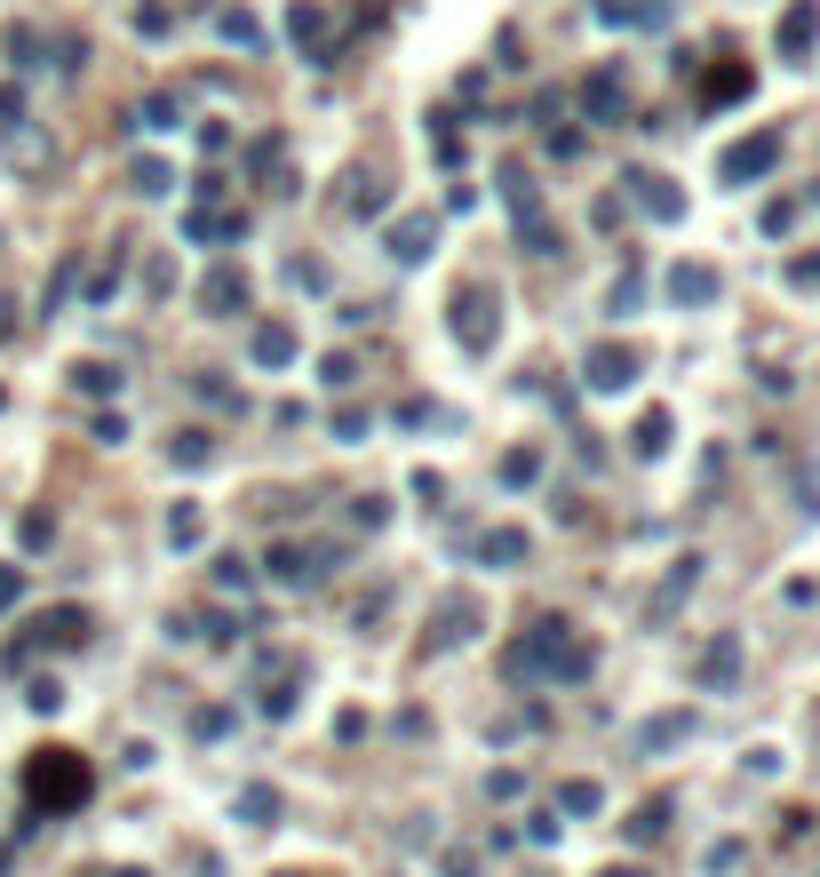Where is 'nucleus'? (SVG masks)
<instances>
[{
    "mask_svg": "<svg viewBox=\"0 0 820 877\" xmlns=\"http://www.w3.org/2000/svg\"><path fill=\"white\" fill-rule=\"evenodd\" d=\"M502 670L510 679H550V686H582L590 670H598V647L590 638H573L566 622H534L518 647L502 654Z\"/></svg>",
    "mask_w": 820,
    "mask_h": 877,
    "instance_id": "f257e3e1",
    "label": "nucleus"
},
{
    "mask_svg": "<svg viewBox=\"0 0 820 877\" xmlns=\"http://www.w3.org/2000/svg\"><path fill=\"white\" fill-rule=\"evenodd\" d=\"M24 798H32V814H73V805L88 798V766H80L73 750H32Z\"/></svg>",
    "mask_w": 820,
    "mask_h": 877,
    "instance_id": "f03ea898",
    "label": "nucleus"
},
{
    "mask_svg": "<svg viewBox=\"0 0 820 877\" xmlns=\"http://www.w3.org/2000/svg\"><path fill=\"white\" fill-rule=\"evenodd\" d=\"M494 335H502V295L455 288V344L462 351H494Z\"/></svg>",
    "mask_w": 820,
    "mask_h": 877,
    "instance_id": "7ed1b4c3",
    "label": "nucleus"
},
{
    "mask_svg": "<svg viewBox=\"0 0 820 877\" xmlns=\"http://www.w3.org/2000/svg\"><path fill=\"white\" fill-rule=\"evenodd\" d=\"M780 152H789V137H780V128H757V137H741L725 160H717V176H725V184H757V176L780 167Z\"/></svg>",
    "mask_w": 820,
    "mask_h": 877,
    "instance_id": "20e7f679",
    "label": "nucleus"
},
{
    "mask_svg": "<svg viewBox=\"0 0 820 877\" xmlns=\"http://www.w3.org/2000/svg\"><path fill=\"white\" fill-rule=\"evenodd\" d=\"M335 559H343L335 543H295V534H287V543H271V575L303 591V583H327V575H335Z\"/></svg>",
    "mask_w": 820,
    "mask_h": 877,
    "instance_id": "39448f33",
    "label": "nucleus"
},
{
    "mask_svg": "<svg viewBox=\"0 0 820 877\" xmlns=\"http://www.w3.org/2000/svg\"><path fill=\"white\" fill-rule=\"evenodd\" d=\"M582 120H598V128H622L630 120V80L613 73V64H598V73L582 80Z\"/></svg>",
    "mask_w": 820,
    "mask_h": 877,
    "instance_id": "423d86ee",
    "label": "nucleus"
},
{
    "mask_svg": "<svg viewBox=\"0 0 820 877\" xmlns=\"http://www.w3.org/2000/svg\"><path fill=\"white\" fill-rule=\"evenodd\" d=\"M622 184H630V199H637V208L654 216V224H677V216H686V192H677L669 176H654V167H630Z\"/></svg>",
    "mask_w": 820,
    "mask_h": 877,
    "instance_id": "0eeeda50",
    "label": "nucleus"
},
{
    "mask_svg": "<svg viewBox=\"0 0 820 877\" xmlns=\"http://www.w3.org/2000/svg\"><path fill=\"white\" fill-rule=\"evenodd\" d=\"M582 383H590V391H630V383H637V351H630V344H598V351L582 359Z\"/></svg>",
    "mask_w": 820,
    "mask_h": 877,
    "instance_id": "6e6552de",
    "label": "nucleus"
},
{
    "mask_svg": "<svg viewBox=\"0 0 820 877\" xmlns=\"http://www.w3.org/2000/svg\"><path fill=\"white\" fill-rule=\"evenodd\" d=\"M478 638V598L455 591V598H438V615H430V647H470Z\"/></svg>",
    "mask_w": 820,
    "mask_h": 877,
    "instance_id": "1a4fd4ad",
    "label": "nucleus"
},
{
    "mask_svg": "<svg viewBox=\"0 0 820 877\" xmlns=\"http://www.w3.org/2000/svg\"><path fill=\"white\" fill-rule=\"evenodd\" d=\"M199 303H208V320H239L248 312V272H239V263H216V272L199 280Z\"/></svg>",
    "mask_w": 820,
    "mask_h": 877,
    "instance_id": "9d476101",
    "label": "nucleus"
},
{
    "mask_svg": "<svg viewBox=\"0 0 820 877\" xmlns=\"http://www.w3.org/2000/svg\"><path fill=\"white\" fill-rule=\"evenodd\" d=\"M287 41L311 56V64H335V41H327V9H319V0H295V9H287Z\"/></svg>",
    "mask_w": 820,
    "mask_h": 877,
    "instance_id": "9b49d317",
    "label": "nucleus"
},
{
    "mask_svg": "<svg viewBox=\"0 0 820 877\" xmlns=\"http://www.w3.org/2000/svg\"><path fill=\"white\" fill-rule=\"evenodd\" d=\"M812 48H820V0H789V17H780V56L812 64Z\"/></svg>",
    "mask_w": 820,
    "mask_h": 877,
    "instance_id": "f8f14e48",
    "label": "nucleus"
},
{
    "mask_svg": "<svg viewBox=\"0 0 820 877\" xmlns=\"http://www.w3.org/2000/svg\"><path fill=\"white\" fill-rule=\"evenodd\" d=\"M295 351H303V335H295L287 320H255V327H248V359H255V367H287Z\"/></svg>",
    "mask_w": 820,
    "mask_h": 877,
    "instance_id": "ddd939ff",
    "label": "nucleus"
},
{
    "mask_svg": "<svg viewBox=\"0 0 820 877\" xmlns=\"http://www.w3.org/2000/svg\"><path fill=\"white\" fill-rule=\"evenodd\" d=\"M717 295H725L717 263H677V272H669V303H677V312H686V303L701 312V303H717Z\"/></svg>",
    "mask_w": 820,
    "mask_h": 877,
    "instance_id": "4468645a",
    "label": "nucleus"
},
{
    "mask_svg": "<svg viewBox=\"0 0 820 877\" xmlns=\"http://www.w3.org/2000/svg\"><path fill=\"white\" fill-rule=\"evenodd\" d=\"M248 231V216H231V208H184V240H199V248H216V240H239Z\"/></svg>",
    "mask_w": 820,
    "mask_h": 877,
    "instance_id": "2eb2a0df",
    "label": "nucleus"
},
{
    "mask_svg": "<svg viewBox=\"0 0 820 877\" xmlns=\"http://www.w3.org/2000/svg\"><path fill=\"white\" fill-rule=\"evenodd\" d=\"M80 638H88V615H80V606H56V615L32 622L24 647H80Z\"/></svg>",
    "mask_w": 820,
    "mask_h": 877,
    "instance_id": "dca6fc26",
    "label": "nucleus"
},
{
    "mask_svg": "<svg viewBox=\"0 0 820 877\" xmlns=\"http://www.w3.org/2000/svg\"><path fill=\"white\" fill-rule=\"evenodd\" d=\"M733 679H741V638L725 630V638H709V654H701V686H709V694H725Z\"/></svg>",
    "mask_w": 820,
    "mask_h": 877,
    "instance_id": "f3484780",
    "label": "nucleus"
},
{
    "mask_svg": "<svg viewBox=\"0 0 820 877\" xmlns=\"http://www.w3.org/2000/svg\"><path fill=\"white\" fill-rule=\"evenodd\" d=\"M430 248H438V224H430V216H398V224H391V256H398V263H423Z\"/></svg>",
    "mask_w": 820,
    "mask_h": 877,
    "instance_id": "a211bd4d",
    "label": "nucleus"
},
{
    "mask_svg": "<svg viewBox=\"0 0 820 877\" xmlns=\"http://www.w3.org/2000/svg\"><path fill=\"white\" fill-rule=\"evenodd\" d=\"M216 41L239 48V56H263V24H255L248 9H216Z\"/></svg>",
    "mask_w": 820,
    "mask_h": 877,
    "instance_id": "6ab92c4d",
    "label": "nucleus"
},
{
    "mask_svg": "<svg viewBox=\"0 0 820 877\" xmlns=\"http://www.w3.org/2000/svg\"><path fill=\"white\" fill-rule=\"evenodd\" d=\"M128 120H135V128H152V137H167V128H184V96H167V88H160V96H144V105H135Z\"/></svg>",
    "mask_w": 820,
    "mask_h": 877,
    "instance_id": "aec40b11",
    "label": "nucleus"
},
{
    "mask_svg": "<svg viewBox=\"0 0 820 877\" xmlns=\"http://www.w3.org/2000/svg\"><path fill=\"white\" fill-rule=\"evenodd\" d=\"M0 160H9V167H48V137H32V128L17 120L9 137H0Z\"/></svg>",
    "mask_w": 820,
    "mask_h": 877,
    "instance_id": "412c9836",
    "label": "nucleus"
},
{
    "mask_svg": "<svg viewBox=\"0 0 820 877\" xmlns=\"http://www.w3.org/2000/svg\"><path fill=\"white\" fill-rule=\"evenodd\" d=\"M239 814H248V830H271V822H280V790L248 782V790H239Z\"/></svg>",
    "mask_w": 820,
    "mask_h": 877,
    "instance_id": "4be33fe9",
    "label": "nucleus"
},
{
    "mask_svg": "<svg viewBox=\"0 0 820 877\" xmlns=\"http://www.w3.org/2000/svg\"><path fill=\"white\" fill-rule=\"evenodd\" d=\"M73 383H80L88 399H120V367H112V359H80Z\"/></svg>",
    "mask_w": 820,
    "mask_h": 877,
    "instance_id": "5701e85b",
    "label": "nucleus"
},
{
    "mask_svg": "<svg viewBox=\"0 0 820 877\" xmlns=\"http://www.w3.org/2000/svg\"><path fill=\"white\" fill-rule=\"evenodd\" d=\"M478 551H486V566H526V551H534V543H526L518 527H494V534H486Z\"/></svg>",
    "mask_w": 820,
    "mask_h": 877,
    "instance_id": "b1692460",
    "label": "nucleus"
},
{
    "mask_svg": "<svg viewBox=\"0 0 820 877\" xmlns=\"http://www.w3.org/2000/svg\"><path fill=\"white\" fill-rule=\"evenodd\" d=\"M199 534H208L199 502H176V511H167V543H176V551H199Z\"/></svg>",
    "mask_w": 820,
    "mask_h": 877,
    "instance_id": "393cba45",
    "label": "nucleus"
},
{
    "mask_svg": "<svg viewBox=\"0 0 820 877\" xmlns=\"http://www.w3.org/2000/svg\"><path fill=\"white\" fill-rule=\"evenodd\" d=\"M128 184L144 192V199H160V192H176V167H167V160H135V167H128Z\"/></svg>",
    "mask_w": 820,
    "mask_h": 877,
    "instance_id": "a878e982",
    "label": "nucleus"
},
{
    "mask_svg": "<svg viewBox=\"0 0 820 877\" xmlns=\"http://www.w3.org/2000/svg\"><path fill=\"white\" fill-rule=\"evenodd\" d=\"M167 455H176L184 470H208V463H216V438H208V431H184V438H167Z\"/></svg>",
    "mask_w": 820,
    "mask_h": 877,
    "instance_id": "bb28decb",
    "label": "nucleus"
},
{
    "mask_svg": "<svg viewBox=\"0 0 820 877\" xmlns=\"http://www.w3.org/2000/svg\"><path fill=\"white\" fill-rule=\"evenodd\" d=\"M693 583H701V559H677V575H669V583H662V598H654V622H662V615H669V606L686 598Z\"/></svg>",
    "mask_w": 820,
    "mask_h": 877,
    "instance_id": "cd10ccee",
    "label": "nucleus"
},
{
    "mask_svg": "<svg viewBox=\"0 0 820 877\" xmlns=\"http://www.w3.org/2000/svg\"><path fill=\"white\" fill-rule=\"evenodd\" d=\"M630 447H637V455H662V447H669V415H662V408H654V415H637Z\"/></svg>",
    "mask_w": 820,
    "mask_h": 877,
    "instance_id": "c85d7f7f",
    "label": "nucleus"
},
{
    "mask_svg": "<svg viewBox=\"0 0 820 877\" xmlns=\"http://www.w3.org/2000/svg\"><path fill=\"white\" fill-rule=\"evenodd\" d=\"M120 272H128V263H120V248H112V256L88 272V303H112V295H120Z\"/></svg>",
    "mask_w": 820,
    "mask_h": 877,
    "instance_id": "c756f323",
    "label": "nucleus"
},
{
    "mask_svg": "<svg viewBox=\"0 0 820 877\" xmlns=\"http://www.w3.org/2000/svg\"><path fill=\"white\" fill-rule=\"evenodd\" d=\"M502 479H510V487H534V479H542V455H534V447H510V455H502Z\"/></svg>",
    "mask_w": 820,
    "mask_h": 877,
    "instance_id": "7c9ffc66",
    "label": "nucleus"
},
{
    "mask_svg": "<svg viewBox=\"0 0 820 877\" xmlns=\"http://www.w3.org/2000/svg\"><path fill=\"white\" fill-rule=\"evenodd\" d=\"M662 830H669V798H654V805H645V814L630 822V837H637V846H654Z\"/></svg>",
    "mask_w": 820,
    "mask_h": 877,
    "instance_id": "2f4dec72",
    "label": "nucleus"
},
{
    "mask_svg": "<svg viewBox=\"0 0 820 877\" xmlns=\"http://www.w3.org/2000/svg\"><path fill=\"white\" fill-rule=\"evenodd\" d=\"M558 814H598V782H558Z\"/></svg>",
    "mask_w": 820,
    "mask_h": 877,
    "instance_id": "473e14b6",
    "label": "nucleus"
},
{
    "mask_svg": "<svg viewBox=\"0 0 820 877\" xmlns=\"http://www.w3.org/2000/svg\"><path fill=\"white\" fill-rule=\"evenodd\" d=\"M367 431H374V415H367V408H335V438H343V447H359Z\"/></svg>",
    "mask_w": 820,
    "mask_h": 877,
    "instance_id": "72a5a7b5",
    "label": "nucleus"
},
{
    "mask_svg": "<svg viewBox=\"0 0 820 877\" xmlns=\"http://www.w3.org/2000/svg\"><path fill=\"white\" fill-rule=\"evenodd\" d=\"M319 376H327V391H351V383H359V359H351V351H327Z\"/></svg>",
    "mask_w": 820,
    "mask_h": 877,
    "instance_id": "f704fd0d",
    "label": "nucleus"
},
{
    "mask_svg": "<svg viewBox=\"0 0 820 877\" xmlns=\"http://www.w3.org/2000/svg\"><path fill=\"white\" fill-rule=\"evenodd\" d=\"M216 583H223V591H248V583H255V566L239 559V551H223V559H216Z\"/></svg>",
    "mask_w": 820,
    "mask_h": 877,
    "instance_id": "c9c22d12",
    "label": "nucleus"
},
{
    "mask_svg": "<svg viewBox=\"0 0 820 877\" xmlns=\"http://www.w3.org/2000/svg\"><path fill=\"white\" fill-rule=\"evenodd\" d=\"M9 64H41V32H32V24L9 32Z\"/></svg>",
    "mask_w": 820,
    "mask_h": 877,
    "instance_id": "e433bc0d",
    "label": "nucleus"
},
{
    "mask_svg": "<svg viewBox=\"0 0 820 877\" xmlns=\"http://www.w3.org/2000/svg\"><path fill=\"white\" fill-rule=\"evenodd\" d=\"M383 208H391V192L367 176V192H351V216H383Z\"/></svg>",
    "mask_w": 820,
    "mask_h": 877,
    "instance_id": "4c0bfd02",
    "label": "nucleus"
},
{
    "mask_svg": "<svg viewBox=\"0 0 820 877\" xmlns=\"http://www.w3.org/2000/svg\"><path fill=\"white\" fill-rule=\"evenodd\" d=\"M351 519H359V527L374 534V527H383V519H391V502H383V495H359V502H351Z\"/></svg>",
    "mask_w": 820,
    "mask_h": 877,
    "instance_id": "58836bf2",
    "label": "nucleus"
},
{
    "mask_svg": "<svg viewBox=\"0 0 820 877\" xmlns=\"http://www.w3.org/2000/svg\"><path fill=\"white\" fill-rule=\"evenodd\" d=\"M17 534H24V551H41L48 534H56V519H48V511H24V527H17Z\"/></svg>",
    "mask_w": 820,
    "mask_h": 877,
    "instance_id": "ea45409f",
    "label": "nucleus"
},
{
    "mask_svg": "<svg viewBox=\"0 0 820 877\" xmlns=\"http://www.w3.org/2000/svg\"><path fill=\"white\" fill-rule=\"evenodd\" d=\"M73 280H80V256H64V272L48 280V312H56V303H64V295H73Z\"/></svg>",
    "mask_w": 820,
    "mask_h": 877,
    "instance_id": "a19ab883",
    "label": "nucleus"
},
{
    "mask_svg": "<svg viewBox=\"0 0 820 877\" xmlns=\"http://www.w3.org/2000/svg\"><path fill=\"white\" fill-rule=\"evenodd\" d=\"M677 734H686V718H654V726H645V750H669Z\"/></svg>",
    "mask_w": 820,
    "mask_h": 877,
    "instance_id": "79ce46f5",
    "label": "nucleus"
},
{
    "mask_svg": "<svg viewBox=\"0 0 820 877\" xmlns=\"http://www.w3.org/2000/svg\"><path fill=\"white\" fill-rule=\"evenodd\" d=\"M167 24H176V17H167V9H160V0H144V9H135V32H152V41H160V32H167Z\"/></svg>",
    "mask_w": 820,
    "mask_h": 877,
    "instance_id": "37998d69",
    "label": "nucleus"
},
{
    "mask_svg": "<svg viewBox=\"0 0 820 877\" xmlns=\"http://www.w3.org/2000/svg\"><path fill=\"white\" fill-rule=\"evenodd\" d=\"M192 391H199V399H208V408H239V391H231V383H216V376H199Z\"/></svg>",
    "mask_w": 820,
    "mask_h": 877,
    "instance_id": "c03bdc74",
    "label": "nucleus"
},
{
    "mask_svg": "<svg viewBox=\"0 0 820 877\" xmlns=\"http://www.w3.org/2000/svg\"><path fill=\"white\" fill-rule=\"evenodd\" d=\"M789 224H797V199H773V208H765V231L780 240V231H789Z\"/></svg>",
    "mask_w": 820,
    "mask_h": 877,
    "instance_id": "a18cd8bd",
    "label": "nucleus"
},
{
    "mask_svg": "<svg viewBox=\"0 0 820 877\" xmlns=\"http://www.w3.org/2000/svg\"><path fill=\"white\" fill-rule=\"evenodd\" d=\"M199 152H208V160H216V152H231V128H223V120H208V128H199Z\"/></svg>",
    "mask_w": 820,
    "mask_h": 877,
    "instance_id": "49530a36",
    "label": "nucleus"
},
{
    "mask_svg": "<svg viewBox=\"0 0 820 877\" xmlns=\"http://www.w3.org/2000/svg\"><path fill=\"white\" fill-rule=\"evenodd\" d=\"M120 438H128V423H120V408H112V415H96V447H120Z\"/></svg>",
    "mask_w": 820,
    "mask_h": 877,
    "instance_id": "de8ad7c7",
    "label": "nucleus"
},
{
    "mask_svg": "<svg viewBox=\"0 0 820 877\" xmlns=\"http://www.w3.org/2000/svg\"><path fill=\"white\" fill-rule=\"evenodd\" d=\"M24 702H32V711H56L64 686H56V679H32V694H24Z\"/></svg>",
    "mask_w": 820,
    "mask_h": 877,
    "instance_id": "09e8293b",
    "label": "nucleus"
},
{
    "mask_svg": "<svg viewBox=\"0 0 820 877\" xmlns=\"http://www.w3.org/2000/svg\"><path fill=\"white\" fill-rule=\"evenodd\" d=\"M789 288H820V256H797L789 263Z\"/></svg>",
    "mask_w": 820,
    "mask_h": 877,
    "instance_id": "8fccbe9b",
    "label": "nucleus"
},
{
    "mask_svg": "<svg viewBox=\"0 0 820 877\" xmlns=\"http://www.w3.org/2000/svg\"><path fill=\"white\" fill-rule=\"evenodd\" d=\"M17 591H24V575H17V566H0V606H9Z\"/></svg>",
    "mask_w": 820,
    "mask_h": 877,
    "instance_id": "3c124183",
    "label": "nucleus"
},
{
    "mask_svg": "<svg viewBox=\"0 0 820 877\" xmlns=\"http://www.w3.org/2000/svg\"><path fill=\"white\" fill-rule=\"evenodd\" d=\"M605 877H637V869H605Z\"/></svg>",
    "mask_w": 820,
    "mask_h": 877,
    "instance_id": "603ef678",
    "label": "nucleus"
},
{
    "mask_svg": "<svg viewBox=\"0 0 820 877\" xmlns=\"http://www.w3.org/2000/svg\"><path fill=\"white\" fill-rule=\"evenodd\" d=\"M0 408H9V391H0Z\"/></svg>",
    "mask_w": 820,
    "mask_h": 877,
    "instance_id": "864d4df0",
    "label": "nucleus"
},
{
    "mask_svg": "<svg viewBox=\"0 0 820 877\" xmlns=\"http://www.w3.org/2000/svg\"><path fill=\"white\" fill-rule=\"evenodd\" d=\"M120 877H135V869H120Z\"/></svg>",
    "mask_w": 820,
    "mask_h": 877,
    "instance_id": "5fc2aeb1",
    "label": "nucleus"
}]
</instances>
